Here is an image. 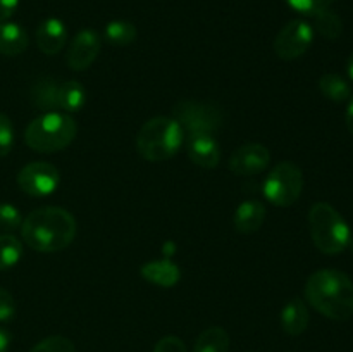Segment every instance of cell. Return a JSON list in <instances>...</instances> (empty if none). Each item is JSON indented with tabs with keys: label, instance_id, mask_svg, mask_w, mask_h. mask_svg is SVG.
<instances>
[{
	"label": "cell",
	"instance_id": "cell-15",
	"mask_svg": "<svg viewBox=\"0 0 353 352\" xmlns=\"http://www.w3.org/2000/svg\"><path fill=\"white\" fill-rule=\"evenodd\" d=\"M141 278L162 289H171L181 278V269L176 262L169 259H157V261L145 262L140 269Z\"/></svg>",
	"mask_w": 353,
	"mask_h": 352
},
{
	"label": "cell",
	"instance_id": "cell-20",
	"mask_svg": "<svg viewBox=\"0 0 353 352\" xmlns=\"http://www.w3.org/2000/svg\"><path fill=\"white\" fill-rule=\"evenodd\" d=\"M57 92H59V83L52 78H41L31 88V102L34 107L41 110H50L59 109L57 107Z\"/></svg>",
	"mask_w": 353,
	"mask_h": 352
},
{
	"label": "cell",
	"instance_id": "cell-33",
	"mask_svg": "<svg viewBox=\"0 0 353 352\" xmlns=\"http://www.w3.org/2000/svg\"><path fill=\"white\" fill-rule=\"evenodd\" d=\"M345 123H347L348 131H350V135L353 137V95L350 97V100H348L347 114H345Z\"/></svg>",
	"mask_w": 353,
	"mask_h": 352
},
{
	"label": "cell",
	"instance_id": "cell-30",
	"mask_svg": "<svg viewBox=\"0 0 353 352\" xmlns=\"http://www.w3.org/2000/svg\"><path fill=\"white\" fill-rule=\"evenodd\" d=\"M154 352H188V349L181 338L176 337V335H168L155 344Z\"/></svg>",
	"mask_w": 353,
	"mask_h": 352
},
{
	"label": "cell",
	"instance_id": "cell-35",
	"mask_svg": "<svg viewBox=\"0 0 353 352\" xmlns=\"http://www.w3.org/2000/svg\"><path fill=\"white\" fill-rule=\"evenodd\" d=\"M348 245H350V248H352V252H353V240H350V244H348Z\"/></svg>",
	"mask_w": 353,
	"mask_h": 352
},
{
	"label": "cell",
	"instance_id": "cell-1",
	"mask_svg": "<svg viewBox=\"0 0 353 352\" xmlns=\"http://www.w3.org/2000/svg\"><path fill=\"white\" fill-rule=\"evenodd\" d=\"M78 231L74 216L64 207L45 206L28 214L21 224L24 244L37 252L52 254L72 244Z\"/></svg>",
	"mask_w": 353,
	"mask_h": 352
},
{
	"label": "cell",
	"instance_id": "cell-4",
	"mask_svg": "<svg viewBox=\"0 0 353 352\" xmlns=\"http://www.w3.org/2000/svg\"><path fill=\"white\" fill-rule=\"evenodd\" d=\"M185 131L174 117L155 116L145 121L137 135V150L145 161L162 162L178 154Z\"/></svg>",
	"mask_w": 353,
	"mask_h": 352
},
{
	"label": "cell",
	"instance_id": "cell-13",
	"mask_svg": "<svg viewBox=\"0 0 353 352\" xmlns=\"http://www.w3.org/2000/svg\"><path fill=\"white\" fill-rule=\"evenodd\" d=\"M68 41V28L59 17H47L37 28V45L45 55H55Z\"/></svg>",
	"mask_w": 353,
	"mask_h": 352
},
{
	"label": "cell",
	"instance_id": "cell-2",
	"mask_svg": "<svg viewBox=\"0 0 353 352\" xmlns=\"http://www.w3.org/2000/svg\"><path fill=\"white\" fill-rule=\"evenodd\" d=\"M305 299L317 313L333 321L353 316V282L340 269H319L305 283Z\"/></svg>",
	"mask_w": 353,
	"mask_h": 352
},
{
	"label": "cell",
	"instance_id": "cell-8",
	"mask_svg": "<svg viewBox=\"0 0 353 352\" xmlns=\"http://www.w3.org/2000/svg\"><path fill=\"white\" fill-rule=\"evenodd\" d=\"M312 41V24L303 19H293L279 30V33L274 38V43H272V48H274L276 55L283 61H295V59L302 57L309 50Z\"/></svg>",
	"mask_w": 353,
	"mask_h": 352
},
{
	"label": "cell",
	"instance_id": "cell-26",
	"mask_svg": "<svg viewBox=\"0 0 353 352\" xmlns=\"http://www.w3.org/2000/svg\"><path fill=\"white\" fill-rule=\"evenodd\" d=\"M30 352H76L74 344L68 337L62 335H52L38 342Z\"/></svg>",
	"mask_w": 353,
	"mask_h": 352
},
{
	"label": "cell",
	"instance_id": "cell-5",
	"mask_svg": "<svg viewBox=\"0 0 353 352\" xmlns=\"http://www.w3.org/2000/svg\"><path fill=\"white\" fill-rule=\"evenodd\" d=\"M309 228L314 245L323 254H340L352 240L350 226L347 221L327 202H317L310 207Z\"/></svg>",
	"mask_w": 353,
	"mask_h": 352
},
{
	"label": "cell",
	"instance_id": "cell-7",
	"mask_svg": "<svg viewBox=\"0 0 353 352\" xmlns=\"http://www.w3.org/2000/svg\"><path fill=\"white\" fill-rule=\"evenodd\" d=\"M174 119L178 121L183 131L193 133L214 135L223 126L224 116L221 109L214 104L202 100H181L174 106Z\"/></svg>",
	"mask_w": 353,
	"mask_h": 352
},
{
	"label": "cell",
	"instance_id": "cell-17",
	"mask_svg": "<svg viewBox=\"0 0 353 352\" xmlns=\"http://www.w3.org/2000/svg\"><path fill=\"white\" fill-rule=\"evenodd\" d=\"M28 43H30V38L21 24L12 23V21L0 23V55L16 57L26 50Z\"/></svg>",
	"mask_w": 353,
	"mask_h": 352
},
{
	"label": "cell",
	"instance_id": "cell-16",
	"mask_svg": "<svg viewBox=\"0 0 353 352\" xmlns=\"http://www.w3.org/2000/svg\"><path fill=\"white\" fill-rule=\"evenodd\" d=\"M310 321L309 307L302 299L295 297L281 311V328L290 337H299L307 330Z\"/></svg>",
	"mask_w": 353,
	"mask_h": 352
},
{
	"label": "cell",
	"instance_id": "cell-24",
	"mask_svg": "<svg viewBox=\"0 0 353 352\" xmlns=\"http://www.w3.org/2000/svg\"><path fill=\"white\" fill-rule=\"evenodd\" d=\"M23 255V244L12 233H0V271L10 269Z\"/></svg>",
	"mask_w": 353,
	"mask_h": 352
},
{
	"label": "cell",
	"instance_id": "cell-34",
	"mask_svg": "<svg viewBox=\"0 0 353 352\" xmlns=\"http://www.w3.org/2000/svg\"><path fill=\"white\" fill-rule=\"evenodd\" d=\"M347 72H348V76H350V79H353V52L347 61Z\"/></svg>",
	"mask_w": 353,
	"mask_h": 352
},
{
	"label": "cell",
	"instance_id": "cell-10",
	"mask_svg": "<svg viewBox=\"0 0 353 352\" xmlns=\"http://www.w3.org/2000/svg\"><path fill=\"white\" fill-rule=\"evenodd\" d=\"M102 48V37L95 30H81L74 35L65 54V62L72 71H86L97 61Z\"/></svg>",
	"mask_w": 353,
	"mask_h": 352
},
{
	"label": "cell",
	"instance_id": "cell-25",
	"mask_svg": "<svg viewBox=\"0 0 353 352\" xmlns=\"http://www.w3.org/2000/svg\"><path fill=\"white\" fill-rule=\"evenodd\" d=\"M23 214L16 206L9 202H0V231L10 233L23 224Z\"/></svg>",
	"mask_w": 353,
	"mask_h": 352
},
{
	"label": "cell",
	"instance_id": "cell-14",
	"mask_svg": "<svg viewBox=\"0 0 353 352\" xmlns=\"http://www.w3.org/2000/svg\"><path fill=\"white\" fill-rule=\"evenodd\" d=\"M265 216H268V211L261 200H245L238 206L236 213H234L233 224L238 233L250 235L261 230Z\"/></svg>",
	"mask_w": 353,
	"mask_h": 352
},
{
	"label": "cell",
	"instance_id": "cell-6",
	"mask_svg": "<svg viewBox=\"0 0 353 352\" xmlns=\"http://www.w3.org/2000/svg\"><path fill=\"white\" fill-rule=\"evenodd\" d=\"M303 173L295 162L283 161L271 169L264 182V195L272 206L290 207L300 199Z\"/></svg>",
	"mask_w": 353,
	"mask_h": 352
},
{
	"label": "cell",
	"instance_id": "cell-27",
	"mask_svg": "<svg viewBox=\"0 0 353 352\" xmlns=\"http://www.w3.org/2000/svg\"><path fill=\"white\" fill-rule=\"evenodd\" d=\"M285 2L296 12L305 14V16H314V14L321 12V10L330 9V6L334 0H285Z\"/></svg>",
	"mask_w": 353,
	"mask_h": 352
},
{
	"label": "cell",
	"instance_id": "cell-31",
	"mask_svg": "<svg viewBox=\"0 0 353 352\" xmlns=\"http://www.w3.org/2000/svg\"><path fill=\"white\" fill-rule=\"evenodd\" d=\"M19 0H0V23L9 21L17 10Z\"/></svg>",
	"mask_w": 353,
	"mask_h": 352
},
{
	"label": "cell",
	"instance_id": "cell-9",
	"mask_svg": "<svg viewBox=\"0 0 353 352\" xmlns=\"http://www.w3.org/2000/svg\"><path fill=\"white\" fill-rule=\"evenodd\" d=\"M61 173L47 161H34L17 173V185L31 197H48L57 190Z\"/></svg>",
	"mask_w": 353,
	"mask_h": 352
},
{
	"label": "cell",
	"instance_id": "cell-29",
	"mask_svg": "<svg viewBox=\"0 0 353 352\" xmlns=\"http://www.w3.org/2000/svg\"><path fill=\"white\" fill-rule=\"evenodd\" d=\"M14 316H16V302L12 293L0 286V323H7L14 320Z\"/></svg>",
	"mask_w": 353,
	"mask_h": 352
},
{
	"label": "cell",
	"instance_id": "cell-21",
	"mask_svg": "<svg viewBox=\"0 0 353 352\" xmlns=\"http://www.w3.org/2000/svg\"><path fill=\"white\" fill-rule=\"evenodd\" d=\"M319 90L326 99L333 100V102H347L352 97L350 83L336 72H326L321 76L319 79Z\"/></svg>",
	"mask_w": 353,
	"mask_h": 352
},
{
	"label": "cell",
	"instance_id": "cell-23",
	"mask_svg": "<svg viewBox=\"0 0 353 352\" xmlns=\"http://www.w3.org/2000/svg\"><path fill=\"white\" fill-rule=\"evenodd\" d=\"M137 28L133 23L124 19H114L103 30V38L114 47H126L137 40Z\"/></svg>",
	"mask_w": 353,
	"mask_h": 352
},
{
	"label": "cell",
	"instance_id": "cell-18",
	"mask_svg": "<svg viewBox=\"0 0 353 352\" xmlns=\"http://www.w3.org/2000/svg\"><path fill=\"white\" fill-rule=\"evenodd\" d=\"M86 102V92L85 86L76 79H69V81L59 83L57 92V107L64 113H78L83 109Z\"/></svg>",
	"mask_w": 353,
	"mask_h": 352
},
{
	"label": "cell",
	"instance_id": "cell-28",
	"mask_svg": "<svg viewBox=\"0 0 353 352\" xmlns=\"http://www.w3.org/2000/svg\"><path fill=\"white\" fill-rule=\"evenodd\" d=\"M14 147V126L7 114L0 113V157H6Z\"/></svg>",
	"mask_w": 353,
	"mask_h": 352
},
{
	"label": "cell",
	"instance_id": "cell-22",
	"mask_svg": "<svg viewBox=\"0 0 353 352\" xmlns=\"http://www.w3.org/2000/svg\"><path fill=\"white\" fill-rule=\"evenodd\" d=\"M310 17L314 19V31H317L326 40H338L341 33H343V21L331 9H324Z\"/></svg>",
	"mask_w": 353,
	"mask_h": 352
},
{
	"label": "cell",
	"instance_id": "cell-3",
	"mask_svg": "<svg viewBox=\"0 0 353 352\" xmlns=\"http://www.w3.org/2000/svg\"><path fill=\"white\" fill-rule=\"evenodd\" d=\"M78 124L68 113L50 110L34 117L24 131V141L28 147L41 154L64 150L74 141Z\"/></svg>",
	"mask_w": 353,
	"mask_h": 352
},
{
	"label": "cell",
	"instance_id": "cell-19",
	"mask_svg": "<svg viewBox=\"0 0 353 352\" xmlns=\"http://www.w3.org/2000/svg\"><path fill=\"white\" fill-rule=\"evenodd\" d=\"M231 338L221 326H210L199 335L193 352H230Z\"/></svg>",
	"mask_w": 353,
	"mask_h": 352
},
{
	"label": "cell",
	"instance_id": "cell-12",
	"mask_svg": "<svg viewBox=\"0 0 353 352\" xmlns=\"http://www.w3.org/2000/svg\"><path fill=\"white\" fill-rule=\"evenodd\" d=\"M190 161L203 169H214L221 162L219 141L209 133H193L186 141Z\"/></svg>",
	"mask_w": 353,
	"mask_h": 352
},
{
	"label": "cell",
	"instance_id": "cell-11",
	"mask_svg": "<svg viewBox=\"0 0 353 352\" xmlns=\"http://www.w3.org/2000/svg\"><path fill=\"white\" fill-rule=\"evenodd\" d=\"M271 162V152L262 144L240 145L230 157V169L238 176L261 175Z\"/></svg>",
	"mask_w": 353,
	"mask_h": 352
},
{
	"label": "cell",
	"instance_id": "cell-32",
	"mask_svg": "<svg viewBox=\"0 0 353 352\" xmlns=\"http://www.w3.org/2000/svg\"><path fill=\"white\" fill-rule=\"evenodd\" d=\"M10 345V335L6 328L0 326V352H7L9 351Z\"/></svg>",
	"mask_w": 353,
	"mask_h": 352
}]
</instances>
